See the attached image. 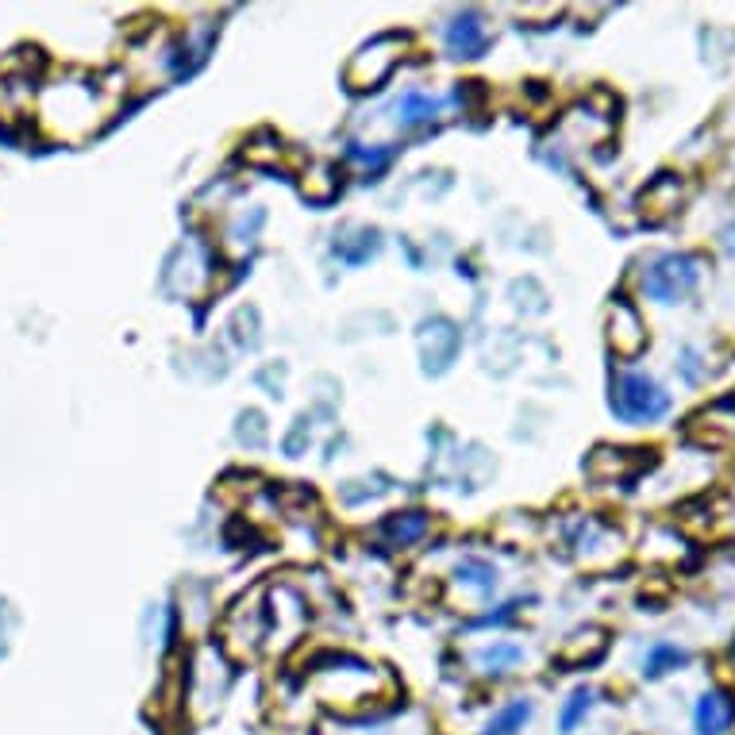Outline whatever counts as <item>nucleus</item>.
Instances as JSON below:
<instances>
[{"mask_svg": "<svg viewBox=\"0 0 735 735\" xmlns=\"http://www.w3.org/2000/svg\"><path fill=\"white\" fill-rule=\"evenodd\" d=\"M605 643H608L605 631H600V628H586V631H578V636L566 639V647L558 651V659L571 662V667H578V662H593L600 651H605Z\"/></svg>", "mask_w": 735, "mask_h": 735, "instance_id": "obj_9", "label": "nucleus"}, {"mask_svg": "<svg viewBox=\"0 0 735 735\" xmlns=\"http://www.w3.org/2000/svg\"><path fill=\"white\" fill-rule=\"evenodd\" d=\"M612 408L620 420L628 424H651L659 416H667L670 397L662 393V385L647 374H620L612 385Z\"/></svg>", "mask_w": 735, "mask_h": 735, "instance_id": "obj_1", "label": "nucleus"}, {"mask_svg": "<svg viewBox=\"0 0 735 735\" xmlns=\"http://www.w3.org/2000/svg\"><path fill=\"white\" fill-rule=\"evenodd\" d=\"M639 204H643V216L647 220H667L670 212L682 204V181L670 178V173H662V178H654L651 185L643 189Z\"/></svg>", "mask_w": 735, "mask_h": 735, "instance_id": "obj_7", "label": "nucleus"}, {"mask_svg": "<svg viewBox=\"0 0 735 735\" xmlns=\"http://www.w3.org/2000/svg\"><path fill=\"white\" fill-rule=\"evenodd\" d=\"M458 578L470 582V586H481V589H493V582H497L486 563H462L458 566Z\"/></svg>", "mask_w": 735, "mask_h": 735, "instance_id": "obj_15", "label": "nucleus"}, {"mask_svg": "<svg viewBox=\"0 0 735 735\" xmlns=\"http://www.w3.org/2000/svg\"><path fill=\"white\" fill-rule=\"evenodd\" d=\"M701 270H705V258L697 255H662L651 270L643 274V289L647 297L662 300V305H674V300L690 297L701 281Z\"/></svg>", "mask_w": 735, "mask_h": 735, "instance_id": "obj_3", "label": "nucleus"}, {"mask_svg": "<svg viewBox=\"0 0 735 735\" xmlns=\"http://www.w3.org/2000/svg\"><path fill=\"white\" fill-rule=\"evenodd\" d=\"M528 716H532V705H528V701H512L509 709H501V713L489 721L486 735H516L528 724Z\"/></svg>", "mask_w": 735, "mask_h": 735, "instance_id": "obj_10", "label": "nucleus"}, {"mask_svg": "<svg viewBox=\"0 0 735 735\" xmlns=\"http://www.w3.org/2000/svg\"><path fill=\"white\" fill-rule=\"evenodd\" d=\"M678 667H685V651H678V647L659 643V647H651V651H647V674H651V678L667 674V670H678Z\"/></svg>", "mask_w": 735, "mask_h": 735, "instance_id": "obj_12", "label": "nucleus"}, {"mask_svg": "<svg viewBox=\"0 0 735 735\" xmlns=\"http://www.w3.org/2000/svg\"><path fill=\"white\" fill-rule=\"evenodd\" d=\"M732 247H735V227H732Z\"/></svg>", "mask_w": 735, "mask_h": 735, "instance_id": "obj_16", "label": "nucleus"}, {"mask_svg": "<svg viewBox=\"0 0 735 735\" xmlns=\"http://www.w3.org/2000/svg\"><path fill=\"white\" fill-rule=\"evenodd\" d=\"M589 709H593V693L589 690H574L571 701H566V709H563V716H558V728L571 735L589 716Z\"/></svg>", "mask_w": 735, "mask_h": 735, "instance_id": "obj_11", "label": "nucleus"}, {"mask_svg": "<svg viewBox=\"0 0 735 735\" xmlns=\"http://www.w3.org/2000/svg\"><path fill=\"white\" fill-rule=\"evenodd\" d=\"M447 43H450V51H455L458 58H478V54L486 51V28H481L473 15H462V20L450 23Z\"/></svg>", "mask_w": 735, "mask_h": 735, "instance_id": "obj_8", "label": "nucleus"}, {"mask_svg": "<svg viewBox=\"0 0 735 735\" xmlns=\"http://www.w3.org/2000/svg\"><path fill=\"white\" fill-rule=\"evenodd\" d=\"M608 347H612L620 359H636L647 347V323L628 300H616L612 312H608Z\"/></svg>", "mask_w": 735, "mask_h": 735, "instance_id": "obj_5", "label": "nucleus"}, {"mask_svg": "<svg viewBox=\"0 0 735 735\" xmlns=\"http://www.w3.org/2000/svg\"><path fill=\"white\" fill-rule=\"evenodd\" d=\"M693 724H697V735H728L735 724V697L709 690L693 709Z\"/></svg>", "mask_w": 735, "mask_h": 735, "instance_id": "obj_6", "label": "nucleus"}, {"mask_svg": "<svg viewBox=\"0 0 735 735\" xmlns=\"http://www.w3.org/2000/svg\"><path fill=\"white\" fill-rule=\"evenodd\" d=\"M424 532H428V520H424L420 512H405V516L390 520V535L401 543H413L416 535H424Z\"/></svg>", "mask_w": 735, "mask_h": 735, "instance_id": "obj_14", "label": "nucleus"}, {"mask_svg": "<svg viewBox=\"0 0 735 735\" xmlns=\"http://www.w3.org/2000/svg\"><path fill=\"white\" fill-rule=\"evenodd\" d=\"M320 674H316V693H320L323 705L339 709V713H354L359 705H366V701H374L370 693L354 690V682H370L374 674V667H366V662H354V659H335L331 667H316Z\"/></svg>", "mask_w": 735, "mask_h": 735, "instance_id": "obj_2", "label": "nucleus"}, {"mask_svg": "<svg viewBox=\"0 0 735 735\" xmlns=\"http://www.w3.org/2000/svg\"><path fill=\"white\" fill-rule=\"evenodd\" d=\"M401 116H405L408 124H420V120H432V116L439 113V100L436 97H424V93H408L405 100H401Z\"/></svg>", "mask_w": 735, "mask_h": 735, "instance_id": "obj_13", "label": "nucleus"}, {"mask_svg": "<svg viewBox=\"0 0 735 735\" xmlns=\"http://www.w3.org/2000/svg\"><path fill=\"white\" fill-rule=\"evenodd\" d=\"M401 51H405V39L382 35L377 43H370L366 51H362L359 58L351 62V70H347V82H351L354 89H374V85L385 82V77H390V70L397 66Z\"/></svg>", "mask_w": 735, "mask_h": 735, "instance_id": "obj_4", "label": "nucleus"}]
</instances>
